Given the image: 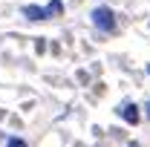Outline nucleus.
I'll list each match as a JSON object with an SVG mask.
<instances>
[{"label": "nucleus", "mask_w": 150, "mask_h": 147, "mask_svg": "<svg viewBox=\"0 0 150 147\" xmlns=\"http://www.w3.org/2000/svg\"><path fill=\"white\" fill-rule=\"evenodd\" d=\"M90 20H93V26L101 35H112V32H115V12H112L110 6H95Z\"/></svg>", "instance_id": "obj_1"}, {"label": "nucleus", "mask_w": 150, "mask_h": 147, "mask_svg": "<svg viewBox=\"0 0 150 147\" xmlns=\"http://www.w3.org/2000/svg\"><path fill=\"white\" fill-rule=\"evenodd\" d=\"M115 112H118V118L127 121V124H139V121H142V107L133 104V101H121Z\"/></svg>", "instance_id": "obj_2"}, {"label": "nucleus", "mask_w": 150, "mask_h": 147, "mask_svg": "<svg viewBox=\"0 0 150 147\" xmlns=\"http://www.w3.org/2000/svg\"><path fill=\"white\" fill-rule=\"evenodd\" d=\"M23 18L26 20H46V6H23Z\"/></svg>", "instance_id": "obj_3"}, {"label": "nucleus", "mask_w": 150, "mask_h": 147, "mask_svg": "<svg viewBox=\"0 0 150 147\" xmlns=\"http://www.w3.org/2000/svg\"><path fill=\"white\" fill-rule=\"evenodd\" d=\"M61 12H64V3H61V0H52V3L46 6V15H61Z\"/></svg>", "instance_id": "obj_4"}, {"label": "nucleus", "mask_w": 150, "mask_h": 147, "mask_svg": "<svg viewBox=\"0 0 150 147\" xmlns=\"http://www.w3.org/2000/svg\"><path fill=\"white\" fill-rule=\"evenodd\" d=\"M6 147H29L23 139H18V136H12V139H6Z\"/></svg>", "instance_id": "obj_5"}, {"label": "nucleus", "mask_w": 150, "mask_h": 147, "mask_svg": "<svg viewBox=\"0 0 150 147\" xmlns=\"http://www.w3.org/2000/svg\"><path fill=\"white\" fill-rule=\"evenodd\" d=\"M144 115H147V118H150V101H147V107H144Z\"/></svg>", "instance_id": "obj_6"}, {"label": "nucleus", "mask_w": 150, "mask_h": 147, "mask_svg": "<svg viewBox=\"0 0 150 147\" xmlns=\"http://www.w3.org/2000/svg\"><path fill=\"white\" fill-rule=\"evenodd\" d=\"M127 147H139V144H127Z\"/></svg>", "instance_id": "obj_7"}, {"label": "nucleus", "mask_w": 150, "mask_h": 147, "mask_svg": "<svg viewBox=\"0 0 150 147\" xmlns=\"http://www.w3.org/2000/svg\"><path fill=\"white\" fill-rule=\"evenodd\" d=\"M147 75H150V66H147Z\"/></svg>", "instance_id": "obj_8"}]
</instances>
